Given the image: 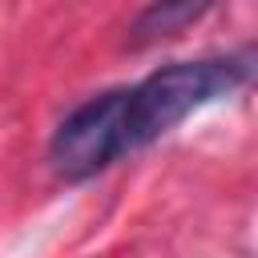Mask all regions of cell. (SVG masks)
I'll return each instance as SVG.
<instances>
[{
	"instance_id": "cell-1",
	"label": "cell",
	"mask_w": 258,
	"mask_h": 258,
	"mask_svg": "<svg viewBox=\"0 0 258 258\" xmlns=\"http://www.w3.org/2000/svg\"><path fill=\"white\" fill-rule=\"evenodd\" d=\"M246 81H250V52L173 60L153 69L145 81L129 89V145L145 149L149 141L165 137L173 125H181L194 109L230 97Z\"/></svg>"
},
{
	"instance_id": "cell-2",
	"label": "cell",
	"mask_w": 258,
	"mask_h": 258,
	"mask_svg": "<svg viewBox=\"0 0 258 258\" xmlns=\"http://www.w3.org/2000/svg\"><path fill=\"white\" fill-rule=\"evenodd\" d=\"M133 153L129 145V89H109L81 101L48 141V165L64 181H89L113 161Z\"/></svg>"
},
{
	"instance_id": "cell-3",
	"label": "cell",
	"mask_w": 258,
	"mask_h": 258,
	"mask_svg": "<svg viewBox=\"0 0 258 258\" xmlns=\"http://www.w3.org/2000/svg\"><path fill=\"white\" fill-rule=\"evenodd\" d=\"M206 12H210V4H185V0H173V4H149V8H141L137 20L129 24V40H133V44H153V40L177 36L181 28L198 24Z\"/></svg>"
}]
</instances>
